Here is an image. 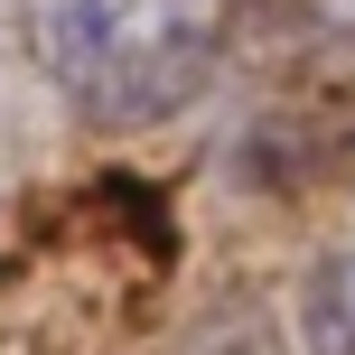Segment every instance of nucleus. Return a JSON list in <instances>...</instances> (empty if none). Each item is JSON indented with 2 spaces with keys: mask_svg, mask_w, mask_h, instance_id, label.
I'll list each match as a JSON object with an SVG mask.
<instances>
[{
  "mask_svg": "<svg viewBox=\"0 0 355 355\" xmlns=\"http://www.w3.org/2000/svg\"><path fill=\"white\" fill-rule=\"evenodd\" d=\"M300 327H309V355H355V252H346V262H327L318 281H309Z\"/></svg>",
  "mask_w": 355,
  "mask_h": 355,
  "instance_id": "obj_2",
  "label": "nucleus"
},
{
  "mask_svg": "<svg viewBox=\"0 0 355 355\" xmlns=\"http://www.w3.org/2000/svg\"><path fill=\"white\" fill-rule=\"evenodd\" d=\"M47 75L94 122H159L215 75L234 0H19Z\"/></svg>",
  "mask_w": 355,
  "mask_h": 355,
  "instance_id": "obj_1",
  "label": "nucleus"
}]
</instances>
